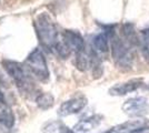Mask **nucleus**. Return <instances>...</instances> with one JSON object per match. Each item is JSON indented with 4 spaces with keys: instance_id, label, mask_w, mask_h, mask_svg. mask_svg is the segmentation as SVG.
<instances>
[{
    "instance_id": "1",
    "label": "nucleus",
    "mask_w": 149,
    "mask_h": 133,
    "mask_svg": "<svg viewBox=\"0 0 149 133\" xmlns=\"http://www.w3.org/2000/svg\"><path fill=\"white\" fill-rule=\"evenodd\" d=\"M35 29L41 45L47 50H54L60 37L55 22L48 13L41 12L38 14L35 20Z\"/></svg>"
},
{
    "instance_id": "2",
    "label": "nucleus",
    "mask_w": 149,
    "mask_h": 133,
    "mask_svg": "<svg viewBox=\"0 0 149 133\" xmlns=\"http://www.w3.org/2000/svg\"><path fill=\"white\" fill-rule=\"evenodd\" d=\"M2 65L7 73L11 76L16 85L18 89L22 92H31L33 88V83H32V76L28 72V70L26 69L25 65L20 64L19 62L11 61V60H3Z\"/></svg>"
},
{
    "instance_id": "3",
    "label": "nucleus",
    "mask_w": 149,
    "mask_h": 133,
    "mask_svg": "<svg viewBox=\"0 0 149 133\" xmlns=\"http://www.w3.org/2000/svg\"><path fill=\"white\" fill-rule=\"evenodd\" d=\"M24 65L31 76L36 78L41 82H46L49 79V69L46 61L42 51L39 48H36L29 53V56L26 58Z\"/></svg>"
},
{
    "instance_id": "4",
    "label": "nucleus",
    "mask_w": 149,
    "mask_h": 133,
    "mask_svg": "<svg viewBox=\"0 0 149 133\" xmlns=\"http://www.w3.org/2000/svg\"><path fill=\"white\" fill-rule=\"evenodd\" d=\"M111 56L116 64L123 69H130L134 62V54L129 47L118 36H113L111 40Z\"/></svg>"
},
{
    "instance_id": "5",
    "label": "nucleus",
    "mask_w": 149,
    "mask_h": 133,
    "mask_svg": "<svg viewBox=\"0 0 149 133\" xmlns=\"http://www.w3.org/2000/svg\"><path fill=\"white\" fill-rule=\"evenodd\" d=\"M123 111L131 118L143 116L149 111V101L145 96H136L126 100L123 104Z\"/></svg>"
},
{
    "instance_id": "6",
    "label": "nucleus",
    "mask_w": 149,
    "mask_h": 133,
    "mask_svg": "<svg viewBox=\"0 0 149 133\" xmlns=\"http://www.w3.org/2000/svg\"><path fill=\"white\" fill-rule=\"evenodd\" d=\"M87 105V99L84 95L74 96L67 101L62 102L61 105L58 109V114L60 116H68L71 114L79 113Z\"/></svg>"
},
{
    "instance_id": "7",
    "label": "nucleus",
    "mask_w": 149,
    "mask_h": 133,
    "mask_svg": "<svg viewBox=\"0 0 149 133\" xmlns=\"http://www.w3.org/2000/svg\"><path fill=\"white\" fill-rule=\"evenodd\" d=\"M143 79H131L126 82L117 83L109 89V94L113 96H123L138 90L143 85Z\"/></svg>"
},
{
    "instance_id": "8",
    "label": "nucleus",
    "mask_w": 149,
    "mask_h": 133,
    "mask_svg": "<svg viewBox=\"0 0 149 133\" xmlns=\"http://www.w3.org/2000/svg\"><path fill=\"white\" fill-rule=\"evenodd\" d=\"M62 38L67 42L70 49L76 53L85 51V40L80 33L74 30H65L62 33Z\"/></svg>"
},
{
    "instance_id": "9",
    "label": "nucleus",
    "mask_w": 149,
    "mask_h": 133,
    "mask_svg": "<svg viewBox=\"0 0 149 133\" xmlns=\"http://www.w3.org/2000/svg\"><path fill=\"white\" fill-rule=\"evenodd\" d=\"M0 123L7 129H11L15 124V114L6 103L5 96L0 91Z\"/></svg>"
},
{
    "instance_id": "10",
    "label": "nucleus",
    "mask_w": 149,
    "mask_h": 133,
    "mask_svg": "<svg viewBox=\"0 0 149 133\" xmlns=\"http://www.w3.org/2000/svg\"><path fill=\"white\" fill-rule=\"evenodd\" d=\"M100 116L98 115H93L87 119H84L80 120L72 129V132L74 133H91L96 129V127L99 125L100 123Z\"/></svg>"
},
{
    "instance_id": "11",
    "label": "nucleus",
    "mask_w": 149,
    "mask_h": 133,
    "mask_svg": "<svg viewBox=\"0 0 149 133\" xmlns=\"http://www.w3.org/2000/svg\"><path fill=\"white\" fill-rule=\"evenodd\" d=\"M145 125V122L143 120H131L127 121L123 124H119L116 127H111L110 130H108L106 133H129L134 130H136L138 127Z\"/></svg>"
},
{
    "instance_id": "12",
    "label": "nucleus",
    "mask_w": 149,
    "mask_h": 133,
    "mask_svg": "<svg viewBox=\"0 0 149 133\" xmlns=\"http://www.w3.org/2000/svg\"><path fill=\"white\" fill-rule=\"evenodd\" d=\"M121 32L124 34V38L128 41V43L130 45H138L140 43L139 41V37L137 34L136 30H135V27L130 22H126L123 25L121 28Z\"/></svg>"
},
{
    "instance_id": "13",
    "label": "nucleus",
    "mask_w": 149,
    "mask_h": 133,
    "mask_svg": "<svg viewBox=\"0 0 149 133\" xmlns=\"http://www.w3.org/2000/svg\"><path fill=\"white\" fill-rule=\"evenodd\" d=\"M93 48L100 53H106L109 50V44H108V36L105 32H101L99 34L95 36L93 40Z\"/></svg>"
},
{
    "instance_id": "14",
    "label": "nucleus",
    "mask_w": 149,
    "mask_h": 133,
    "mask_svg": "<svg viewBox=\"0 0 149 133\" xmlns=\"http://www.w3.org/2000/svg\"><path fill=\"white\" fill-rule=\"evenodd\" d=\"M90 67V56L85 51L76 53V68L79 71H86Z\"/></svg>"
},
{
    "instance_id": "15",
    "label": "nucleus",
    "mask_w": 149,
    "mask_h": 133,
    "mask_svg": "<svg viewBox=\"0 0 149 133\" xmlns=\"http://www.w3.org/2000/svg\"><path fill=\"white\" fill-rule=\"evenodd\" d=\"M36 103L41 110H47L55 104V99L50 93H41L36 98Z\"/></svg>"
},
{
    "instance_id": "16",
    "label": "nucleus",
    "mask_w": 149,
    "mask_h": 133,
    "mask_svg": "<svg viewBox=\"0 0 149 133\" xmlns=\"http://www.w3.org/2000/svg\"><path fill=\"white\" fill-rule=\"evenodd\" d=\"M54 50L56 51V53L59 56L60 58L62 59H67V58L70 56V53H71V49H70V47H69L67 42L65 41V39L62 38H59V40L57 41L56 45H55V49Z\"/></svg>"
},
{
    "instance_id": "17",
    "label": "nucleus",
    "mask_w": 149,
    "mask_h": 133,
    "mask_svg": "<svg viewBox=\"0 0 149 133\" xmlns=\"http://www.w3.org/2000/svg\"><path fill=\"white\" fill-rule=\"evenodd\" d=\"M129 133H149V127H146V125H143V127H138L136 130L131 131Z\"/></svg>"
},
{
    "instance_id": "18",
    "label": "nucleus",
    "mask_w": 149,
    "mask_h": 133,
    "mask_svg": "<svg viewBox=\"0 0 149 133\" xmlns=\"http://www.w3.org/2000/svg\"><path fill=\"white\" fill-rule=\"evenodd\" d=\"M148 89H149V84H148Z\"/></svg>"
}]
</instances>
